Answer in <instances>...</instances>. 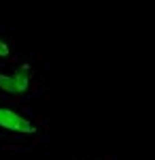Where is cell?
Wrapping results in <instances>:
<instances>
[{
    "instance_id": "obj_2",
    "label": "cell",
    "mask_w": 155,
    "mask_h": 160,
    "mask_svg": "<svg viewBox=\"0 0 155 160\" xmlns=\"http://www.w3.org/2000/svg\"><path fill=\"white\" fill-rule=\"evenodd\" d=\"M0 126L7 128V130H13V132H26V135L36 132V126L30 120H26L19 113L4 109V107H0Z\"/></svg>"
},
{
    "instance_id": "obj_3",
    "label": "cell",
    "mask_w": 155,
    "mask_h": 160,
    "mask_svg": "<svg viewBox=\"0 0 155 160\" xmlns=\"http://www.w3.org/2000/svg\"><path fill=\"white\" fill-rule=\"evenodd\" d=\"M9 53H11V47H9L4 41H0V58H7Z\"/></svg>"
},
{
    "instance_id": "obj_1",
    "label": "cell",
    "mask_w": 155,
    "mask_h": 160,
    "mask_svg": "<svg viewBox=\"0 0 155 160\" xmlns=\"http://www.w3.org/2000/svg\"><path fill=\"white\" fill-rule=\"evenodd\" d=\"M30 86V68L21 66L19 71L13 75H2L0 73V90L9 92V94H24Z\"/></svg>"
}]
</instances>
